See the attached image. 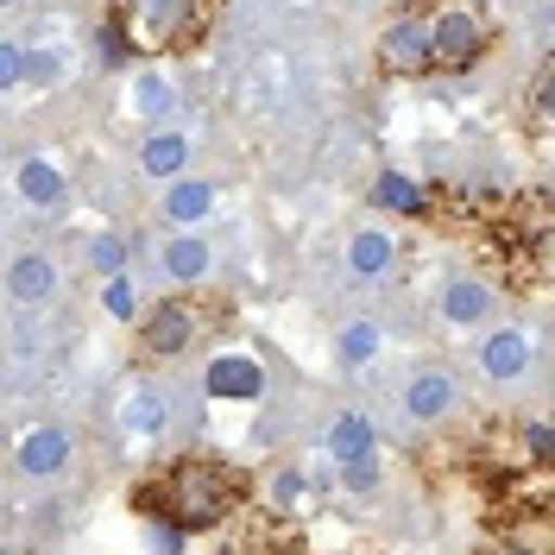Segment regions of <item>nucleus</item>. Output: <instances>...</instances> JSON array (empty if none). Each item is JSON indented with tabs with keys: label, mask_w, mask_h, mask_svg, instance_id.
Segmentation results:
<instances>
[{
	"label": "nucleus",
	"mask_w": 555,
	"mask_h": 555,
	"mask_svg": "<svg viewBox=\"0 0 555 555\" xmlns=\"http://www.w3.org/2000/svg\"><path fill=\"white\" fill-rule=\"evenodd\" d=\"M133 505L152 524H171L177 537H203L246 505V474L221 454H177L158 480L139 486Z\"/></svg>",
	"instance_id": "f257e3e1"
},
{
	"label": "nucleus",
	"mask_w": 555,
	"mask_h": 555,
	"mask_svg": "<svg viewBox=\"0 0 555 555\" xmlns=\"http://www.w3.org/2000/svg\"><path fill=\"white\" fill-rule=\"evenodd\" d=\"M133 429H158L165 423V398H133V416H127Z\"/></svg>",
	"instance_id": "b1692460"
},
{
	"label": "nucleus",
	"mask_w": 555,
	"mask_h": 555,
	"mask_svg": "<svg viewBox=\"0 0 555 555\" xmlns=\"http://www.w3.org/2000/svg\"><path fill=\"white\" fill-rule=\"evenodd\" d=\"M0 555H13V550H0Z\"/></svg>",
	"instance_id": "cd10ccee"
},
{
	"label": "nucleus",
	"mask_w": 555,
	"mask_h": 555,
	"mask_svg": "<svg viewBox=\"0 0 555 555\" xmlns=\"http://www.w3.org/2000/svg\"><path fill=\"white\" fill-rule=\"evenodd\" d=\"M196 341V304L190 297H165L139 315V360H177Z\"/></svg>",
	"instance_id": "39448f33"
},
{
	"label": "nucleus",
	"mask_w": 555,
	"mask_h": 555,
	"mask_svg": "<svg viewBox=\"0 0 555 555\" xmlns=\"http://www.w3.org/2000/svg\"><path fill=\"white\" fill-rule=\"evenodd\" d=\"M373 203L391 208V215H423V208H429V190L411 183V177H398V171H385L379 183H373Z\"/></svg>",
	"instance_id": "2eb2a0df"
},
{
	"label": "nucleus",
	"mask_w": 555,
	"mask_h": 555,
	"mask_svg": "<svg viewBox=\"0 0 555 555\" xmlns=\"http://www.w3.org/2000/svg\"><path fill=\"white\" fill-rule=\"evenodd\" d=\"M347 266H353L360 278H379L385 266H391V234H379V228L353 234V246H347Z\"/></svg>",
	"instance_id": "dca6fc26"
},
{
	"label": "nucleus",
	"mask_w": 555,
	"mask_h": 555,
	"mask_svg": "<svg viewBox=\"0 0 555 555\" xmlns=\"http://www.w3.org/2000/svg\"><path fill=\"white\" fill-rule=\"evenodd\" d=\"M20 196L38 203V208H57L64 203V171H57L51 158H26V165H20Z\"/></svg>",
	"instance_id": "f8f14e48"
},
{
	"label": "nucleus",
	"mask_w": 555,
	"mask_h": 555,
	"mask_svg": "<svg viewBox=\"0 0 555 555\" xmlns=\"http://www.w3.org/2000/svg\"><path fill=\"white\" fill-rule=\"evenodd\" d=\"M454 398H461V391H454L449 373H416V379L404 385V411H411L416 423H442V416L454 411Z\"/></svg>",
	"instance_id": "9d476101"
},
{
	"label": "nucleus",
	"mask_w": 555,
	"mask_h": 555,
	"mask_svg": "<svg viewBox=\"0 0 555 555\" xmlns=\"http://www.w3.org/2000/svg\"><path fill=\"white\" fill-rule=\"evenodd\" d=\"M139 102H145V114H165V107H171V89H165L158 76H145V82H139Z\"/></svg>",
	"instance_id": "a878e982"
},
{
	"label": "nucleus",
	"mask_w": 555,
	"mask_h": 555,
	"mask_svg": "<svg viewBox=\"0 0 555 555\" xmlns=\"http://www.w3.org/2000/svg\"><path fill=\"white\" fill-rule=\"evenodd\" d=\"M480 555H543V543H524L518 530H512V537H492Z\"/></svg>",
	"instance_id": "393cba45"
},
{
	"label": "nucleus",
	"mask_w": 555,
	"mask_h": 555,
	"mask_svg": "<svg viewBox=\"0 0 555 555\" xmlns=\"http://www.w3.org/2000/svg\"><path fill=\"white\" fill-rule=\"evenodd\" d=\"M221 0H114L107 33L120 38L127 57H183L215 26Z\"/></svg>",
	"instance_id": "f03ea898"
},
{
	"label": "nucleus",
	"mask_w": 555,
	"mask_h": 555,
	"mask_svg": "<svg viewBox=\"0 0 555 555\" xmlns=\"http://www.w3.org/2000/svg\"><path fill=\"white\" fill-rule=\"evenodd\" d=\"M13 461H20L33 480H51V474H64V467H69V436L57 429V423L26 429V436H20V449H13Z\"/></svg>",
	"instance_id": "6e6552de"
},
{
	"label": "nucleus",
	"mask_w": 555,
	"mask_h": 555,
	"mask_svg": "<svg viewBox=\"0 0 555 555\" xmlns=\"http://www.w3.org/2000/svg\"><path fill=\"white\" fill-rule=\"evenodd\" d=\"M102 304H107V315H139L133 310V284H127L120 272L107 278V297H102Z\"/></svg>",
	"instance_id": "4be33fe9"
},
{
	"label": "nucleus",
	"mask_w": 555,
	"mask_h": 555,
	"mask_svg": "<svg viewBox=\"0 0 555 555\" xmlns=\"http://www.w3.org/2000/svg\"><path fill=\"white\" fill-rule=\"evenodd\" d=\"M120 266H127V241H120V234H107V241H95V272H102V278H114Z\"/></svg>",
	"instance_id": "412c9836"
},
{
	"label": "nucleus",
	"mask_w": 555,
	"mask_h": 555,
	"mask_svg": "<svg viewBox=\"0 0 555 555\" xmlns=\"http://www.w3.org/2000/svg\"><path fill=\"white\" fill-rule=\"evenodd\" d=\"M20 76H26V51H20V44H7V38H0V89H13V82H20Z\"/></svg>",
	"instance_id": "5701e85b"
},
{
	"label": "nucleus",
	"mask_w": 555,
	"mask_h": 555,
	"mask_svg": "<svg viewBox=\"0 0 555 555\" xmlns=\"http://www.w3.org/2000/svg\"><path fill=\"white\" fill-rule=\"evenodd\" d=\"M524 449H530L537 467H555V436H550V423H543V416H530V423H524Z\"/></svg>",
	"instance_id": "aec40b11"
},
{
	"label": "nucleus",
	"mask_w": 555,
	"mask_h": 555,
	"mask_svg": "<svg viewBox=\"0 0 555 555\" xmlns=\"http://www.w3.org/2000/svg\"><path fill=\"white\" fill-rule=\"evenodd\" d=\"M379 69L385 76H429V13H404L385 26Z\"/></svg>",
	"instance_id": "423d86ee"
},
{
	"label": "nucleus",
	"mask_w": 555,
	"mask_h": 555,
	"mask_svg": "<svg viewBox=\"0 0 555 555\" xmlns=\"http://www.w3.org/2000/svg\"><path fill=\"white\" fill-rule=\"evenodd\" d=\"M165 272L183 278V284H196V278H208V241H196V234H183V241L165 246Z\"/></svg>",
	"instance_id": "f3484780"
},
{
	"label": "nucleus",
	"mask_w": 555,
	"mask_h": 555,
	"mask_svg": "<svg viewBox=\"0 0 555 555\" xmlns=\"http://www.w3.org/2000/svg\"><path fill=\"white\" fill-rule=\"evenodd\" d=\"M203 391L221 398V404H253V398L266 391V366H259L253 353H221V360H208Z\"/></svg>",
	"instance_id": "0eeeda50"
},
{
	"label": "nucleus",
	"mask_w": 555,
	"mask_h": 555,
	"mask_svg": "<svg viewBox=\"0 0 555 555\" xmlns=\"http://www.w3.org/2000/svg\"><path fill=\"white\" fill-rule=\"evenodd\" d=\"M139 165L152 177H177L183 165H190V139L183 133H152L145 145H139Z\"/></svg>",
	"instance_id": "4468645a"
},
{
	"label": "nucleus",
	"mask_w": 555,
	"mask_h": 555,
	"mask_svg": "<svg viewBox=\"0 0 555 555\" xmlns=\"http://www.w3.org/2000/svg\"><path fill=\"white\" fill-rule=\"evenodd\" d=\"M480 366L492 373V379H518L524 366H530V341H524V328H499V335H486Z\"/></svg>",
	"instance_id": "9b49d317"
},
{
	"label": "nucleus",
	"mask_w": 555,
	"mask_h": 555,
	"mask_svg": "<svg viewBox=\"0 0 555 555\" xmlns=\"http://www.w3.org/2000/svg\"><path fill=\"white\" fill-rule=\"evenodd\" d=\"M208 208H215V190H208L203 177H183V183H171V196H165V215H171L177 228H196Z\"/></svg>",
	"instance_id": "ddd939ff"
},
{
	"label": "nucleus",
	"mask_w": 555,
	"mask_h": 555,
	"mask_svg": "<svg viewBox=\"0 0 555 555\" xmlns=\"http://www.w3.org/2000/svg\"><path fill=\"white\" fill-rule=\"evenodd\" d=\"M0 7H20V0H0Z\"/></svg>",
	"instance_id": "bb28decb"
},
{
	"label": "nucleus",
	"mask_w": 555,
	"mask_h": 555,
	"mask_svg": "<svg viewBox=\"0 0 555 555\" xmlns=\"http://www.w3.org/2000/svg\"><path fill=\"white\" fill-rule=\"evenodd\" d=\"M7 291H13L20 304H44V297H57V259H44V253H20V259L7 266Z\"/></svg>",
	"instance_id": "1a4fd4ad"
},
{
	"label": "nucleus",
	"mask_w": 555,
	"mask_h": 555,
	"mask_svg": "<svg viewBox=\"0 0 555 555\" xmlns=\"http://www.w3.org/2000/svg\"><path fill=\"white\" fill-rule=\"evenodd\" d=\"M492 51V20L480 0H449L429 13V69H474Z\"/></svg>",
	"instance_id": "7ed1b4c3"
},
{
	"label": "nucleus",
	"mask_w": 555,
	"mask_h": 555,
	"mask_svg": "<svg viewBox=\"0 0 555 555\" xmlns=\"http://www.w3.org/2000/svg\"><path fill=\"white\" fill-rule=\"evenodd\" d=\"M328 454L341 461V480L353 492H373L379 486V436H373V423L360 411H341L328 423Z\"/></svg>",
	"instance_id": "20e7f679"
},
{
	"label": "nucleus",
	"mask_w": 555,
	"mask_h": 555,
	"mask_svg": "<svg viewBox=\"0 0 555 555\" xmlns=\"http://www.w3.org/2000/svg\"><path fill=\"white\" fill-rule=\"evenodd\" d=\"M379 353V328L373 322H353V328H341V360L347 366H366Z\"/></svg>",
	"instance_id": "6ab92c4d"
},
{
	"label": "nucleus",
	"mask_w": 555,
	"mask_h": 555,
	"mask_svg": "<svg viewBox=\"0 0 555 555\" xmlns=\"http://www.w3.org/2000/svg\"><path fill=\"white\" fill-rule=\"evenodd\" d=\"M486 310H492V291L474 284V278H467V284H449V297H442V315H449L454 328H461V322H480Z\"/></svg>",
	"instance_id": "a211bd4d"
}]
</instances>
